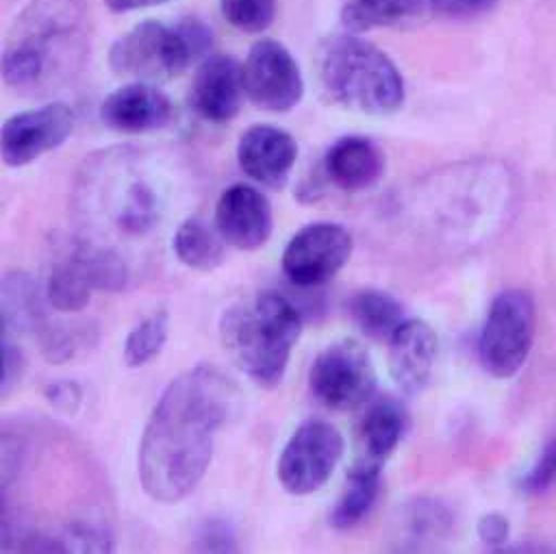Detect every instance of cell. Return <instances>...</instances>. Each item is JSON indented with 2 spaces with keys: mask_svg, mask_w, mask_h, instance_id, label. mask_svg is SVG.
<instances>
[{
  "mask_svg": "<svg viewBox=\"0 0 556 554\" xmlns=\"http://www.w3.org/2000/svg\"><path fill=\"white\" fill-rule=\"evenodd\" d=\"M237 402L235 382L213 365H195L163 389L137 456L139 482L152 500L174 504L200 484Z\"/></svg>",
  "mask_w": 556,
  "mask_h": 554,
  "instance_id": "1",
  "label": "cell"
},
{
  "mask_svg": "<svg viewBox=\"0 0 556 554\" xmlns=\"http://www.w3.org/2000/svg\"><path fill=\"white\" fill-rule=\"evenodd\" d=\"M89 41L85 0H30L11 24L2 52V80L26 96L61 89L85 65Z\"/></svg>",
  "mask_w": 556,
  "mask_h": 554,
  "instance_id": "2",
  "label": "cell"
},
{
  "mask_svg": "<svg viewBox=\"0 0 556 554\" xmlns=\"http://www.w3.org/2000/svg\"><path fill=\"white\" fill-rule=\"evenodd\" d=\"M300 332V309L278 291L239 298L219 317L226 354L261 387H276L282 380Z\"/></svg>",
  "mask_w": 556,
  "mask_h": 554,
  "instance_id": "3",
  "label": "cell"
},
{
  "mask_svg": "<svg viewBox=\"0 0 556 554\" xmlns=\"http://www.w3.org/2000/svg\"><path fill=\"white\" fill-rule=\"evenodd\" d=\"M317 76L324 93L339 106L369 113H395L406 87L395 63L356 33L326 37L317 50Z\"/></svg>",
  "mask_w": 556,
  "mask_h": 554,
  "instance_id": "4",
  "label": "cell"
},
{
  "mask_svg": "<svg viewBox=\"0 0 556 554\" xmlns=\"http://www.w3.org/2000/svg\"><path fill=\"white\" fill-rule=\"evenodd\" d=\"M83 213L106 222L119 237H146L161 215V193L130 152L102 154L83 172Z\"/></svg>",
  "mask_w": 556,
  "mask_h": 554,
  "instance_id": "5",
  "label": "cell"
},
{
  "mask_svg": "<svg viewBox=\"0 0 556 554\" xmlns=\"http://www.w3.org/2000/svg\"><path fill=\"white\" fill-rule=\"evenodd\" d=\"M195 59L180 26L141 22L126 30L109 50V65L115 74L137 80H167L185 72Z\"/></svg>",
  "mask_w": 556,
  "mask_h": 554,
  "instance_id": "6",
  "label": "cell"
},
{
  "mask_svg": "<svg viewBox=\"0 0 556 554\" xmlns=\"http://www.w3.org/2000/svg\"><path fill=\"white\" fill-rule=\"evenodd\" d=\"M534 337V302L521 289L497 293L486 311L478 356L493 378L515 376L532 348Z\"/></svg>",
  "mask_w": 556,
  "mask_h": 554,
  "instance_id": "7",
  "label": "cell"
},
{
  "mask_svg": "<svg viewBox=\"0 0 556 554\" xmlns=\"http://www.w3.org/2000/svg\"><path fill=\"white\" fill-rule=\"evenodd\" d=\"M311 393L332 411H354L376 393V369L367 350L352 341L326 345L308 369Z\"/></svg>",
  "mask_w": 556,
  "mask_h": 554,
  "instance_id": "8",
  "label": "cell"
},
{
  "mask_svg": "<svg viewBox=\"0 0 556 554\" xmlns=\"http://www.w3.org/2000/svg\"><path fill=\"white\" fill-rule=\"evenodd\" d=\"M343 456L341 432L324 419L300 424L278 458V480L291 495L319 491Z\"/></svg>",
  "mask_w": 556,
  "mask_h": 554,
  "instance_id": "9",
  "label": "cell"
},
{
  "mask_svg": "<svg viewBox=\"0 0 556 554\" xmlns=\"http://www.w3.org/2000/svg\"><path fill=\"white\" fill-rule=\"evenodd\" d=\"M243 87L254 106L285 113L300 104L304 96V76L293 54L280 41L261 39L245 56Z\"/></svg>",
  "mask_w": 556,
  "mask_h": 554,
  "instance_id": "10",
  "label": "cell"
},
{
  "mask_svg": "<svg viewBox=\"0 0 556 554\" xmlns=\"http://www.w3.org/2000/svg\"><path fill=\"white\" fill-rule=\"evenodd\" d=\"M352 254V235L334 222L300 228L282 252V272L298 287H319L341 272Z\"/></svg>",
  "mask_w": 556,
  "mask_h": 554,
  "instance_id": "11",
  "label": "cell"
},
{
  "mask_svg": "<svg viewBox=\"0 0 556 554\" xmlns=\"http://www.w3.org/2000/svg\"><path fill=\"white\" fill-rule=\"evenodd\" d=\"M74 130V111L61 102L11 115L0 130V154L9 167H24L59 148Z\"/></svg>",
  "mask_w": 556,
  "mask_h": 554,
  "instance_id": "12",
  "label": "cell"
},
{
  "mask_svg": "<svg viewBox=\"0 0 556 554\" xmlns=\"http://www.w3.org/2000/svg\"><path fill=\"white\" fill-rule=\"evenodd\" d=\"M215 228L226 243L239 250H258L274 228L271 204L258 189L235 182L215 202Z\"/></svg>",
  "mask_w": 556,
  "mask_h": 554,
  "instance_id": "13",
  "label": "cell"
},
{
  "mask_svg": "<svg viewBox=\"0 0 556 554\" xmlns=\"http://www.w3.org/2000/svg\"><path fill=\"white\" fill-rule=\"evenodd\" d=\"M243 65L230 54H208L198 65L189 102L195 113L208 122L224 124L230 122L243 102Z\"/></svg>",
  "mask_w": 556,
  "mask_h": 554,
  "instance_id": "14",
  "label": "cell"
},
{
  "mask_svg": "<svg viewBox=\"0 0 556 554\" xmlns=\"http://www.w3.org/2000/svg\"><path fill=\"white\" fill-rule=\"evenodd\" d=\"M295 156V139L278 126H250L237 143V161L243 174L269 189H282L287 185Z\"/></svg>",
  "mask_w": 556,
  "mask_h": 554,
  "instance_id": "15",
  "label": "cell"
},
{
  "mask_svg": "<svg viewBox=\"0 0 556 554\" xmlns=\"http://www.w3.org/2000/svg\"><path fill=\"white\" fill-rule=\"evenodd\" d=\"M172 113L174 109L167 93L146 80L128 83L111 91L100 104L104 126L126 135L159 130L169 124Z\"/></svg>",
  "mask_w": 556,
  "mask_h": 554,
  "instance_id": "16",
  "label": "cell"
},
{
  "mask_svg": "<svg viewBox=\"0 0 556 554\" xmlns=\"http://www.w3.org/2000/svg\"><path fill=\"white\" fill-rule=\"evenodd\" d=\"M437 335L424 319H404L389 341V372L406 395H419L437 361Z\"/></svg>",
  "mask_w": 556,
  "mask_h": 554,
  "instance_id": "17",
  "label": "cell"
},
{
  "mask_svg": "<svg viewBox=\"0 0 556 554\" xmlns=\"http://www.w3.org/2000/svg\"><path fill=\"white\" fill-rule=\"evenodd\" d=\"M324 172L339 189L363 191L382 178L384 152L369 137L348 135L328 148Z\"/></svg>",
  "mask_w": 556,
  "mask_h": 554,
  "instance_id": "18",
  "label": "cell"
},
{
  "mask_svg": "<svg viewBox=\"0 0 556 554\" xmlns=\"http://www.w3.org/2000/svg\"><path fill=\"white\" fill-rule=\"evenodd\" d=\"M454 513L434 498H417L406 502L395 519V550L417 552L432 550L452 534Z\"/></svg>",
  "mask_w": 556,
  "mask_h": 554,
  "instance_id": "19",
  "label": "cell"
},
{
  "mask_svg": "<svg viewBox=\"0 0 556 554\" xmlns=\"http://www.w3.org/2000/svg\"><path fill=\"white\" fill-rule=\"evenodd\" d=\"M408 426L410 417L404 402L393 395H380L376 400L371 398L358 426L363 456L384 463L404 439Z\"/></svg>",
  "mask_w": 556,
  "mask_h": 554,
  "instance_id": "20",
  "label": "cell"
},
{
  "mask_svg": "<svg viewBox=\"0 0 556 554\" xmlns=\"http://www.w3.org/2000/svg\"><path fill=\"white\" fill-rule=\"evenodd\" d=\"M380 482L382 463L361 456L348 471L345 487L330 513V526L337 530H348L361 524L380 495Z\"/></svg>",
  "mask_w": 556,
  "mask_h": 554,
  "instance_id": "21",
  "label": "cell"
},
{
  "mask_svg": "<svg viewBox=\"0 0 556 554\" xmlns=\"http://www.w3.org/2000/svg\"><path fill=\"white\" fill-rule=\"evenodd\" d=\"M46 295V293H43ZM43 295L39 285L22 272L7 274L2 278V335H17V332H39L46 324L43 311Z\"/></svg>",
  "mask_w": 556,
  "mask_h": 554,
  "instance_id": "22",
  "label": "cell"
},
{
  "mask_svg": "<svg viewBox=\"0 0 556 554\" xmlns=\"http://www.w3.org/2000/svg\"><path fill=\"white\" fill-rule=\"evenodd\" d=\"M348 313L352 322L374 341H391L395 330L404 324L402 304L382 289H361L354 291L348 302Z\"/></svg>",
  "mask_w": 556,
  "mask_h": 554,
  "instance_id": "23",
  "label": "cell"
},
{
  "mask_svg": "<svg viewBox=\"0 0 556 554\" xmlns=\"http://www.w3.org/2000/svg\"><path fill=\"white\" fill-rule=\"evenodd\" d=\"M428 7L430 0H348L341 11V24L350 33H365L415 20Z\"/></svg>",
  "mask_w": 556,
  "mask_h": 554,
  "instance_id": "24",
  "label": "cell"
},
{
  "mask_svg": "<svg viewBox=\"0 0 556 554\" xmlns=\"http://www.w3.org/2000/svg\"><path fill=\"white\" fill-rule=\"evenodd\" d=\"M224 237L202 217H187L174 232V252L178 261L198 272H211L224 261Z\"/></svg>",
  "mask_w": 556,
  "mask_h": 554,
  "instance_id": "25",
  "label": "cell"
},
{
  "mask_svg": "<svg viewBox=\"0 0 556 554\" xmlns=\"http://www.w3.org/2000/svg\"><path fill=\"white\" fill-rule=\"evenodd\" d=\"M91 282L70 254L59 259L46 278V300L61 313H78L91 300Z\"/></svg>",
  "mask_w": 556,
  "mask_h": 554,
  "instance_id": "26",
  "label": "cell"
},
{
  "mask_svg": "<svg viewBox=\"0 0 556 554\" xmlns=\"http://www.w3.org/2000/svg\"><path fill=\"white\" fill-rule=\"evenodd\" d=\"M39 345H41V354L50 361V363H65L76 358L78 354L87 352L96 339L98 332L96 328L87 326V324H46L39 332H37Z\"/></svg>",
  "mask_w": 556,
  "mask_h": 554,
  "instance_id": "27",
  "label": "cell"
},
{
  "mask_svg": "<svg viewBox=\"0 0 556 554\" xmlns=\"http://www.w3.org/2000/svg\"><path fill=\"white\" fill-rule=\"evenodd\" d=\"M169 332V315L165 311H154L143 317L124 341V361L128 367H143L150 363L165 345Z\"/></svg>",
  "mask_w": 556,
  "mask_h": 554,
  "instance_id": "28",
  "label": "cell"
},
{
  "mask_svg": "<svg viewBox=\"0 0 556 554\" xmlns=\"http://www.w3.org/2000/svg\"><path fill=\"white\" fill-rule=\"evenodd\" d=\"M222 15L241 33H263L276 15V0H219Z\"/></svg>",
  "mask_w": 556,
  "mask_h": 554,
  "instance_id": "29",
  "label": "cell"
},
{
  "mask_svg": "<svg viewBox=\"0 0 556 554\" xmlns=\"http://www.w3.org/2000/svg\"><path fill=\"white\" fill-rule=\"evenodd\" d=\"M195 552H235L237 550V532L228 519L208 517L198 524L193 532Z\"/></svg>",
  "mask_w": 556,
  "mask_h": 554,
  "instance_id": "30",
  "label": "cell"
},
{
  "mask_svg": "<svg viewBox=\"0 0 556 554\" xmlns=\"http://www.w3.org/2000/svg\"><path fill=\"white\" fill-rule=\"evenodd\" d=\"M556 487V437L547 441L536 463L521 478V489L528 495H543Z\"/></svg>",
  "mask_w": 556,
  "mask_h": 554,
  "instance_id": "31",
  "label": "cell"
},
{
  "mask_svg": "<svg viewBox=\"0 0 556 554\" xmlns=\"http://www.w3.org/2000/svg\"><path fill=\"white\" fill-rule=\"evenodd\" d=\"M26 369L24 352L17 343H13L11 337L2 335V380H0V395L7 398L13 387L22 380V374Z\"/></svg>",
  "mask_w": 556,
  "mask_h": 554,
  "instance_id": "32",
  "label": "cell"
},
{
  "mask_svg": "<svg viewBox=\"0 0 556 554\" xmlns=\"http://www.w3.org/2000/svg\"><path fill=\"white\" fill-rule=\"evenodd\" d=\"M476 532L484 545L493 550H502L510 537V524L502 513H486L478 519Z\"/></svg>",
  "mask_w": 556,
  "mask_h": 554,
  "instance_id": "33",
  "label": "cell"
},
{
  "mask_svg": "<svg viewBox=\"0 0 556 554\" xmlns=\"http://www.w3.org/2000/svg\"><path fill=\"white\" fill-rule=\"evenodd\" d=\"M46 400L63 413H76L83 400V391L74 380H54L46 387Z\"/></svg>",
  "mask_w": 556,
  "mask_h": 554,
  "instance_id": "34",
  "label": "cell"
},
{
  "mask_svg": "<svg viewBox=\"0 0 556 554\" xmlns=\"http://www.w3.org/2000/svg\"><path fill=\"white\" fill-rule=\"evenodd\" d=\"M497 0H430V7L447 17H471L489 11Z\"/></svg>",
  "mask_w": 556,
  "mask_h": 554,
  "instance_id": "35",
  "label": "cell"
},
{
  "mask_svg": "<svg viewBox=\"0 0 556 554\" xmlns=\"http://www.w3.org/2000/svg\"><path fill=\"white\" fill-rule=\"evenodd\" d=\"M169 0H104V4L115 11V13H128V11H139V9H150V7H161L167 4Z\"/></svg>",
  "mask_w": 556,
  "mask_h": 554,
  "instance_id": "36",
  "label": "cell"
}]
</instances>
